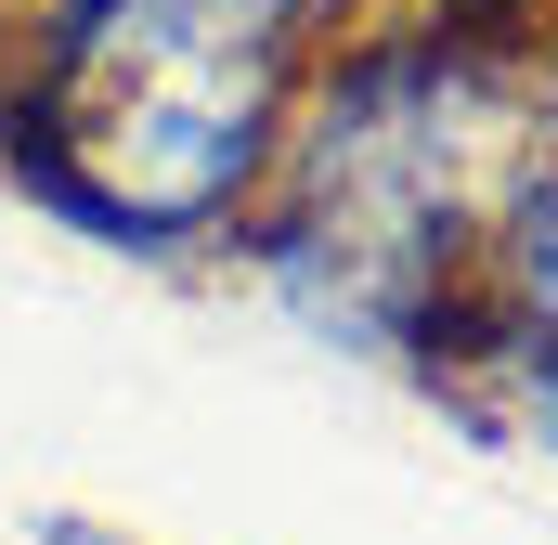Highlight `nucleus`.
<instances>
[{"mask_svg": "<svg viewBox=\"0 0 558 545\" xmlns=\"http://www.w3.org/2000/svg\"><path fill=\"white\" fill-rule=\"evenodd\" d=\"M481 351H494V390H520V428L558 455V272H533V286L494 299Z\"/></svg>", "mask_w": 558, "mask_h": 545, "instance_id": "obj_1", "label": "nucleus"}]
</instances>
